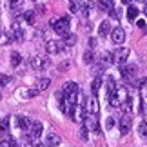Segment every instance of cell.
Segmentation results:
<instances>
[{"label": "cell", "instance_id": "obj_1", "mask_svg": "<svg viewBox=\"0 0 147 147\" xmlns=\"http://www.w3.org/2000/svg\"><path fill=\"white\" fill-rule=\"evenodd\" d=\"M51 27L55 29L56 35H60L64 38L65 35H69V16H62V18H53L51 20Z\"/></svg>", "mask_w": 147, "mask_h": 147}, {"label": "cell", "instance_id": "obj_2", "mask_svg": "<svg viewBox=\"0 0 147 147\" xmlns=\"http://www.w3.org/2000/svg\"><path fill=\"white\" fill-rule=\"evenodd\" d=\"M40 134H42V123L38 120H31V123L26 129V138L29 142H35L36 138H40Z\"/></svg>", "mask_w": 147, "mask_h": 147}, {"label": "cell", "instance_id": "obj_3", "mask_svg": "<svg viewBox=\"0 0 147 147\" xmlns=\"http://www.w3.org/2000/svg\"><path fill=\"white\" fill-rule=\"evenodd\" d=\"M29 64H31L33 69L42 71V69H47V67L51 65V60H49V58H44V56H33Z\"/></svg>", "mask_w": 147, "mask_h": 147}, {"label": "cell", "instance_id": "obj_4", "mask_svg": "<svg viewBox=\"0 0 147 147\" xmlns=\"http://www.w3.org/2000/svg\"><path fill=\"white\" fill-rule=\"evenodd\" d=\"M84 125L87 127V131H94V133H100V125H98V118L96 115L89 113V115L84 118Z\"/></svg>", "mask_w": 147, "mask_h": 147}, {"label": "cell", "instance_id": "obj_5", "mask_svg": "<svg viewBox=\"0 0 147 147\" xmlns=\"http://www.w3.org/2000/svg\"><path fill=\"white\" fill-rule=\"evenodd\" d=\"M129 55H131V51H129L127 47H118L115 53H113V60L116 62V64H125L127 58H129Z\"/></svg>", "mask_w": 147, "mask_h": 147}, {"label": "cell", "instance_id": "obj_6", "mask_svg": "<svg viewBox=\"0 0 147 147\" xmlns=\"http://www.w3.org/2000/svg\"><path fill=\"white\" fill-rule=\"evenodd\" d=\"M65 47V44H64V40L62 42H55V40H49L47 44H46V51L49 55H56V53H60L62 49Z\"/></svg>", "mask_w": 147, "mask_h": 147}, {"label": "cell", "instance_id": "obj_7", "mask_svg": "<svg viewBox=\"0 0 147 147\" xmlns=\"http://www.w3.org/2000/svg\"><path fill=\"white\" fill-rule=\"evenodd\" d=\"M118 127H120V133H122V134H127L129 131H131V116H129L127 113L120 118V123H118Z\"/></svg>", "mask_w": 147, "mask_h": 147}, {"label": "cell", "instance_id": "obj_8", "mask_svg": "<svg viewBox=\"0 0 147 147\" xmlns=\"http://www.w3.org/2000/svg\"><path fill=\"white\" fill-rule=\"evenodd\" d=\"M111 38L115 44H123V40H125V31L122 29V27H115V29L111 31Z\"/></svg>", "mask_w": 147, "mask_h": 147}, {"label": "cell", "instance_id": "obj_9", "mask_svg": "<svg viewBox=\"0 0 147 147\" xmlns=\"http://www.w3.org/2000/svg\"><path fill=\"white\" fill-rule=\"evenodd\" d=\"M120 73L123 78H127V80H131L134 76V73H136V65H127V64H122L120 65Z\"/></svg>", "mask_w": 147, "mask_h": 147}, {"label": "cell", "instance_id": "obj_10", "mask_svg": "<svg viewBox=\"0 0 147 147\" xmlns=\"http://www.w3.org/2000/svg\"><path fill=\"white\" fill-rule=\"evenodd\" d=\"M87 111H89V113H93V115H98V111H100L98 100H96V96H94V94L87 100Z\"/></svg>", "mask_w": 147, "mask_h": 147}, {"label": "cell", "instance_id": "obj_11", "mask_svg": "<svg viewBox=\"0 0 147 147\" xmlns=\"http://www.w3.org/2000/svg\"><path fill=\"white\" fill-rule=\"evenodd\" d=\"M60 136L58 134H55V133H49L47 136H46V145H49V147H58L60 145Z\"/></svg>", "mask_w": 147, "mask_h": 147}, {"label": "cell", "instance_id": "obj_12", "mask_svg": "<svg viewBox=\"0 0 147 147\" xmlns=\"http://www.w3.org/2000/svg\"><path fill=\"white\" fill-rule=\"evenodd\" d=\"M11 36H13V42H22V40H24V31H22L16 24H13V29H11Z\"/></svg>", "mask_w": 147, "mask_h": 147}, {"label": "cell", "instance_id": "obj_13", "mask_svg": "<svg viewBox=\"0 0 147 147\" xmlns=\"http://www.w3.org/2000/svg\"><path fill=\"white\" fill-rule=\"evenodd\" d=\"M96 5H98L100 11H104V13H109L111 9H115V5H113V0H98Z\"/></svg>", "mask_w": 147, "mask_h": 147}, {"label": "cell", "instance_id": "obj_14", "mask_svg": "<svg viewBox=\"0 0 147 147\" xmlns=\"http://www.w3.org/2000/svg\"><path fill=\"white\" fill-rule=\"evenodd\" d=\"M62 91H64L65 94H75V93L80 91V89H78V84H76V82H65Z\"/></svg>", "mask_w": 147, "mask_h": 147}, {"label": "cell", "instance_id": "obj_15", "mask_svg": "<svg viewBox=\"0 0 147 147\" xmlns=\"http://www.w3.org/2000/svg\"><path fill=\"white\" fill-rule=\"evenodd\" d=\"M111 31H113V29H111V24H109L107 20H104V22L100 24V27H98V35H100V36H107Z\"/></svg>", "mask_w": 147, "mask_h": 147}, {"label": "cell", "instance_id": "obj_16", "mask_svg": "<svg viewBox=\"0 0 147 147\" xmlns=\"http://www.w3.org/2000/svg\"><path fill=\"white\" fill-rule=\"evenodd\" d=\"M29 123H31L29 118H26V116H16V127H18L20 131H26Z\"/></svg>", "mask_w": 147, "mask_h": 147}, {"label": "cell", "instance_id": "obj_17", "mask_svg": "<svg viewBox=\"0 0 147 147\" xmlns=\"http://www.w3.org/2000/svg\"><path fill=\"white\" fill-rule=\"evenodd\" d=\"M138 15H140V13H138V7H136V5H133V4H129V5H127V18L133 22V20L138 18Z\"/></svg>", "mask_w": 147, "mask_h": 147}, {"label": "cell", "instance_id": "obj_18", "mask_svg": "<svg viewBox=\"0 0 147 147\" xmlns=\"http://www.w3.org/2000/svg\"><path fill=\"white\" fill-rule=\"evenodd\" d=\"M76 40H78V36L76 35H73V33H69V35H65L64 36V44H65V47H73L76 44Z\"/></svg>", "mask_w": 147, "mask_h": 147}, {"label": "cell", "instance_id": "obj_19", "mask_svg": "<svg viewBox=\"0 0 147 147\" xmlns=\"http://www.w3.org/2000/svg\"><path fill=\"white\" fill-rule=\"evenodd\" d=\"M113 62H115V60H113V53H104V55H102V60H100V65L107 67V65H111Z\"/></svg>", "mask_w": 147, "mask_h": 147}, {"label": "cell", "instance_id": "obj_20", "mask_svg": "<svg viewBox=\"0 0 147 147\" xmlns=\"http://www.w3.org/2000/svg\"><path fill=\"white\" fill-rule=\"evenodd\" d=\"M49 86H51V80H49V78H40V80L36 82V89H38V91H46Z\"/></svg>", "mask_w": 147, "mask_h": 147}, {"label": "cell", "instance_id": "obj_21", "mask_svg": "<svg viewBox=\"0 0 147 147\" xmlns=\"http://www.w3.org/2000/svg\"><path fill=\"white\" fill-rule=\"evenodd\" d=\"M11 42H13L11 33H0V46H9Z\"/></svg>", "mask_w": 147, "mask_h": 147}, {"label": "cell", "instance_id": "obj_22", "mask_svg": "<svg viewBox=\"0 0 147 147\" xmlns=\"http://www.w3.org/2000/svg\"><path fill=\"white\" fill-rule=\"evenodd\" d=\"M105 86H107V93H109V94H115L116 93V82L115 80H113V78L109 76V78H107V82H105Z\"/></svg>", "mask_w": 147, "mask_h": 147}, {"label": "cell", "instance_id": "obj_23", "mask_svg": "<svg viewBox=\"0 0 147 147\" xmlns=\"http://www.w3.org/2000/svg\"><path fill=\"white\" fill-rule=\"evenodd\" d=\"M100 86H102V78H100V76H94V80H93V84H91V93L94 94V96H96Z\"/></svg>", "mask_w": 147, "mask_h": 147}, {"label": "cell", "instance_id": "obj_24", "mask_svg": "<svg viewBox=\"0 0 147 147\" xmlns=\"http://www.w3.org/2000/svg\"><path fill=\"white\" fill-rule=\"evenodd\" d=\"M20 64H22L20 53H16V51H15V53H11V65H13V67H18Z\"/></svg>", "mask_w": 147, "mask_h": 147}, {"label": "cell", "instance_id": "obj_25", "mask_svg": "<svg viewBox=\"0 0 147 147\" xmlns=\"http://www.w3.org/2000/svg\"><path fill=\"white\" fill-rule=\"evenodd\" d=\"M35 18H36L35 11H26V13H24V20L27 22V24H35Z\"/></svg>", "mask_w": 147, "mask_h": 147}, {"label": "cell", "instance_id": "obj_26", "mask_svg": "<svg viewBox=\"0 0 147 147\" xmlns=\"http://www.w3.org/2000/svg\"><path fill=\"white\" fill-rule=\"evenodd\" d=\"M94 58H96V56H94L93 51H86V53H84V62H86V64H94Z\"/></svg>", "mask_w": 147, "mask_h": 147}, {"label": "cell", "instance_id": "obj_27", "mask_svg": "<svg viewBox=\"0 0 147 147\" xmlns=\"http://www.w3.org/2000/svg\"><path fill=\"white\" fill-rule=\"evenodd\" d=\"M0 147H16V145L13 138H5V140H0Z\"/></svg>", "mask_w": 147, "mask_h": 147}, {"label": "cell", "instance_id": "obj_28", "mask_svg": "<svg viewBox=\"0 0 147 147\" xmlns=\"http://www.w3.org/2000/svg\"><path fill=\"white\" fill-rule=\"evenodd\" d=\"M138 133H140V136H147V122H140V125H138Z\"/></svg>", "mask_w": 147, "mask_h": 147}, {"label": "cell", "instance_id": "obj_29", "mask_svg": "<svg viewBox=\"0 0 147 147\" xmlns=\"http://www.w3.org/2000/svg\"><path fill=\"white\" fill-rule=\"evenodd\" d=\"M7 127H9V118L5 116L0 120V133H4V131H7Z\"/></svg>", "mask_w": 147, "mask_h": 147}, {"label": "cell", "instance_id": "obj_30", "mask_svg": "<svg viewBox=\"0 0 147 147\" xmlns=\"http://www.w3.org/2000/svg\"><path fill=\"white\" fill-rule=\"evenodd\" d=\"M24 94H26L27 98H33V96H38V94H40V91H38V89H35V87H31V89H27Z\"/></svg>", "mask_w": 147, "mask_h": 147}, {"label": "cell", "instance_id": "obj_31", "mask_svg": "<svg viewBox=\"0 0 147 147\" xmlns=\"http://www.w3.org/2000/svg\"><path fill=\"white\" fill-rule=\"evenodd\" d=\"M105 127H107V129H113V127H115V118H113V116H109V118L105 120Z\"/></svg>", "mask_w": 147, "mask_h": 147}, {"label": "cell", "instance_id": "obj_32", "mask_svg": "<svg viewBox=\"0 0 147 147\" xmlns=\"http://www.w3.org/2000/svg\"><path fill=\"white\" fill-rule=\"evenodd\" d=\"M136 26L140 27V29H144V31H145V27H147V24H145L144 18H136Z\"/></svg>", "mask_w": 147, "mask_h": 147}, {"label": "cell", "instance_id": "obj_33", "mask_svg": "<svg viewBox=\"0 0 147 147\" xmlns=\"http://www.w3.org/2000/svg\"><path fill=\"white\" fill-rule=\"evenodd\" d=\"M7 82H9V76H5V75H0V87H4Z\"/></svg>", "mask_w": 147, "mask_h": 147}, {"label": "cell", "instance_id": "obj_34", "mask_svg": "<svg viewBox=\"0 0 147 147\" xmlns=\"http://www.w3.org/2000/svg\"><path fill=\"white\" fill-rule=\"evenodd\" d=\"M80 138H82V140H87V127H86V125L80 129Z\"/></svg>", "mask_w": 147, "mask_h": 147}, {"label": "cell", "instance_id": "obj_35", "mask_svg": "<svg viewBox=\"0 0 147 147\" xmlns=\"http://www.w3.org/2000/svg\"><path fill=\"white\" fill-rule=\"evenodd\" d=\"M89 47H91V49H94V47H96V38H89Z\"/></svg>", "mask_w": 147, "mask_h": 147}, {"label": "cell", "instance_id": "obj_36", "mask_svg": "<svg viewBox=\"0 0 147 147\" xmlns=\"http://www.w3.org/2000/svg\"><path fill=\"white\" fill-rule=\"evenodd\" d=\"M67 67H69V62H64V64H60V65H58V69H60V71H65Z\"/></svg>", "mask_w": 147, "mask_h": 147}, {"label": "cell", "instance_id": "obj_37", "mask_svg": "<svg viewBox=\"0 0 147 147\" xmlns=\"http://www.w3.org/2000/svg\"><path fill=\"white\" fill-rule=\"evenodd\" d=\"M31 147H47V145H46V144H40V142H35Z\"/></svg>", "mask_w": 147, "mask_h": 147}, {"label": "cell", "instance_id": "obj_38", "mask_svg": "<svg viewBox=\"0 0 147 147\" xmlns=\"http://www.w3.org/2000/svg\"><path fill=\"white\" fill-rule=\"evenodd\" d=\"M131 2H133V0H122V4H127V5L131 4Z\"/></svg>", "mask_w": 147, "mask_h": 147}, {"label": "cell", "instance_id": "obj_39", "mask_svg": "<svg viewBox=\"0 0 147 147\" xmlns=\"http://www.w3.org/2000/svg\"><path fill=\"white\" fill-rule=\"evenodd\" d=\"M20 147H29V145H26V144H24V145H20Z\"/></svg>", "mask_w": 147, "mask_h": 147}, {"label": "cell", "instance_id": "obj_40", "mask_svg": "<svg viewBox=\"0 0 147 147\" xmlns=\"http://www.w3.org/2000/svg\"><path fill=\"white\" fill-rule=\"evenodd\" d=\"M138 2H147V0H138Z\"/></svg>", "mask_w": 147, "mask_h": 147}, {"label": "cell", "instance_id": "obj_41", "mask_svg": "<svg viewBox=\"0 0 147 147\" xmlns=\"http://www.w3.org/2000/svg\"><path fill=\"white\" fill-rule=\"evenodd\" d=\"M0 98H2V93H0Z\"/></svg>", "mask_w": 147, "mask_h": 147}]
</instances>
